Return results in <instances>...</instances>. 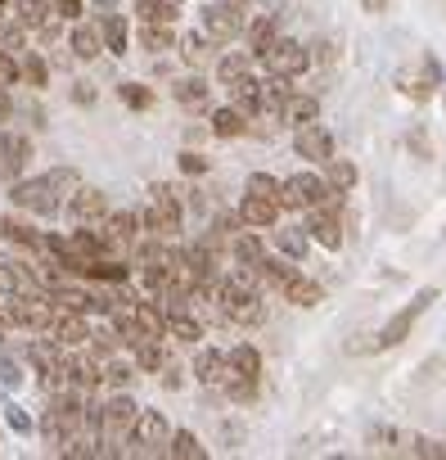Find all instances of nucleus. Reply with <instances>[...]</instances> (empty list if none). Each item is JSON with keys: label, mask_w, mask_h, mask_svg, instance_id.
<instances>
[{"label": "nucleus", "mask_w": 446, "mask_h": 460, "mask_svg": "<svg viewBox=\"0 0 446 460\" xmlns=\"http://www.w3.org/2000/svg\"><path fill=\"white\" fill-rule=\"evenodd\" d=\"M10 10H14V19H19L28 32H37L41 41H55V32H59V14H55L50 0H10Z\"/></svg>", "instance_id": "nucleus-15"}, {"label": "nucleus", "mask_w": 446, "mask_h": 460, "mask_svg": "<svg viewBox=\"0 0 446 460\" xmlns=\"http://www.w3.org/2000/svg\"><path fill=\"white\" fill-rule=\"evenodd\" d=\"M293 149H298V158H307V163L325 167V163L334 158V136H329V127L316 118V122L293 127Z\"/></svg>", "instance_id": "nucleus-12"}, {"label": "nucleus", "mask_w": 446, "mask_h": 460, "mask_svg": "<svg viewBox=\"0 0 446 460\" xmlns=\"http://www.w3.org/2000/svg\"><path fill=\"white\" fill-rule=\"evenodd\" d=\"M180 172H185V176H203V172H207V158L189 149V154H180Z\"/></svg>", "instance_id": "nucleus-41"}, {"label": "nucleus", "mask_w": 446, "mask_h": 460, "mask_svg": "<svg viewBox=\"0 0 446 460\" xmlns=\"http://www.w3.org/2000/svg\"><path fill=\"white\" fill-rule=\"evenodd\" d=\"M244 131H249V113H240L235 104L212 109V136H216V140H240Z\"/></svg>", "instance_id": "nucleus-24"}, {"label": "nucleus", "mask_w": 446, "mask_h": 460, "mask_svg": "<svg viewBox=\"0 0 446 460\" xmlns=\"http://www.w3.org/2000/svg\"><path fill=\"white\" fill-rule=\"evenodd\" d=\"M433 303H437V289L428 285V289H419V294H415L406 307H397V312L383 321V330L374 334V352H388V348H397L401 339H410V330L424 321V312H428Z\"/></svg>", "instance_id": "nucleus-5"}, {"label": "nucleus", "mask_w": 446, "mask_h": 460, "mask_svg": "<svg viewBox=\"0 0 446 460\" xmlns=\"http://www.w3.org/2000/svg\"><path fill=\"white\" fill-rule=\"evenodd\" d=\"M68 46H73V55L77 59H100V50H104V41H100V28H91V23H73V32H68Z\"/></svg>", "instance_id": "nucleus-26"}, {"label": "nucleus", "mask_w": 446, "mask_h": 460, "mask_svg": "<svg viewBox=\"0 0 446 460\" xmlns=\"http://www.w3.org/2000/svg\"><path fill=\"white\" fill-rule=\"evenodd\" d=\"M320 118V100L316 95H289V104L280 109V122H289V127H302V122H316Z\"/></svg>", "instance_id": "nucleus-28"}, {"label": "nucleus", "mask_w": 446, "mask_h": 460, "mask_svg": "<svg viewBox=\"0 0 446 460\" xmlns=\"http://www.w3.org/2000/svg\"><path fill=\"white\" fill-rule=\"evenodd\" d=\"M258 384H262V352L253 343L231 348L226 352V384H221V393H226L231 402H253Z\"/></svg>", "instance_id": "nucleus-4"}, {"label": "nucleus", "mask_w": 446, "mask_h": 460, "mask_svg": "<svg viewBox=\"0 0 446 460\" xmlns=\"http://www.w3.org/2000/svg\"><path fill=\"white\" fill-rule=\"evenodd\" d=\"M118 95H122V104H131V109H149V104H153V91L140 86V82H122Z\"/></svg>", "instance_id": "nucleus-36"}, {"label": "nucleus", "mask_w": 446, "mask_h": 460, "mask_svg": "<svg viewBox=\"0 0 446 460\" xmlns=\"http://www.w3.org/2000/svg\"><path fill=\"white\" fill-rule=\"evenodd\" d=\"M244 190H258V194H271V199H280V181L271 176V172H253L249 181H244ZM284 208V203H280Z\"/></svg>", "instance_id": "nucleus-37"}, {"label": "nucleus", "mask_w": 446, "mask_h": 460, "mask_svg": "<svg viewBox=\"0 0 446 460\" xmlns=\"http://www.w3.org/2000/svg\"><path fill=\"white\" fill-rule=\"evenodd\" d=\"M325 167H329V176H325V181H329V190H334V194H347V190L356 185V167H352L347 158H329Z\"/></svg>", "instance_id": "nucleus-34"}, {"label": "nucleus", "mask_w": 446, "mask_h": 460, "mask_svg": "<svg viewBox=\"0 0 446 460\" xmlns=\"http://www.w3.org/2000/svg\"><path fill=\"white\" fill-rule=\"evenodd\" d=\"M140 226H144V235L171 244L180 235V226H185V208H180V194L171 185H153L149 190V203L140 212Z\"/></svg>", "instance_id": "nucleus-3"}, {"label": "nucleus", "mask_w": 446, "mask_h": 460, "mask_svg": "<svg viewBox=\"0 0 446 460\" xmlns=\"http://www.w3.org/2000/svg\"><path fill=\"white\" fill-rule=\"evenodd\" d=\"M0 330H14L10 325V294H0Z\"/></svg>", "instance_id": "nucleus-43"}, {"label": "nucleus", "mask_w": 446, "mask_h": 460, "mask_svg": "<svg viewBox=\"0 0 446 460\" xmlns=\"http://www.w3.org/2000/svg\"><path fill=\"white\" fill-rule=\"evenodd\" d=\"M5 420H10V429H14V433H32V420H28V411H23V406L5 402Z\"/></svg>", "instance_id": "nucleus-39"}, {"label": "nucleus", "mask_w": 446, "mask_h": 460, "mask_svg": "<svg viewBox=\"0 0 446 460\" xmlns=\"http://www.w3.org/2000/svg\"><path fill=\"white\" fill-rule=\"evenodd\" d=\"M361 5H365V14H388L392 0H361Z\"/></svg>", "instance_id": "nucleus-44"}, {"label": "nucleus", "mask_w": 446, "mask_h": 460, "mask_svg": "<svg viewBox=\"0 0 446 460\" xmlns=\"http://www.w3.org/2000/svg\"><path fill=\"white\" fill-rule=\"evenodd\" d=\"M338 203H343V199H325V203L307 208V235H311L320 249H329V253H338V249H343V221H338Z\"/></svg>", "instance_id": "nucleus-9"}, {"label": "nucleus", "mask_w": 446, "mask_h": 460, "mask_svg": "<svg viewBox=\"0 0 446 460\" xmlns=\"http://www.w3.org/2000/svg\"><path fill=\"white\" fill-rule=\"evenodd\" d=\"M171 95H176V104H180V109L203 113V109H207V100H212V86H207L203 77H180V82L171 86Z\"/></svg>", "instance_id": "nucleus-23"}, {"label": "nucleus", "mask_w": 446, "mask_h": 460, "mask_svg": "<svg viewBox=\"0 0 446 460\" xmlns=\"http://www.w3.org/2000/svg\"><path fill=\"white\" fill-rule=\"evenodd\" d=\"M258 280H262L267 289L284 294V303H293V307H316V303L325 298V289H320L316 280H307L302 267L289 262V258H271V253H267L262 267H258Z\"/></svg>", "instance_id": "nucleus-2"}, {"label": "nucleus", "mask_w": 446, "mask_h": 460, "mask_svg": "<svg viewBox=\"0 0 446 460\" xmlns=\"http://www.w3.org/2000/svg\"><path fill=\"white\" fill-rule=\"evenodd\" d=\"M289 95H293L289 77H275V73H267V82H262V113H267V118H280V109L289 104Z\"/></svg>", "instance_id": "nucleus-27"}, {"label": "nucleus", "mask_w": 446, "mask_h": 460, "mask_svg": "<svg viewBox=\"0 0 446 460\" xmlns=\"http://www.w3.org/2000/svg\"><path fill=\"white\" fill-rule=\"evenodd\" d=\"M131 361L144 370V375H158L171 357H167V348H162V339H144V343H136L131 348Z\"/></svg>", "instance_id": "nucleus-31"}, {"label": "nucleus", "mask_w": 446, "mask_h": 460, "mask_svg": "<svg viewBox=\"0 0 446 460\" xmlns=\"http://www.w3.org/2000/svg\"><path fill=\"white\" fill-rule=\"evenodd\" d=\"M167 456H171V460H207V447H203L189 429H176V433L167 438Z\"/></svg>", "instance_id": "nucleus-33"}, {"label": "nucleus", "mask_w": 446, "mask_h": 460, "mask_svg": "<svg viewBox=\"0 0 446 460\" xmlns=\"http://www.w3.org/2000/svg\"><path fill=\"white\" fill-rule=\"evenodd\" d=\"M14 113V104H10V95H5V86H0V118H10Z\"/></svg>", "instance_id": "nucleus-45"}, {"label": "nucleus", "mask_w": 446, "mask_h": 460, "mask_svg": "<svg viewBox=\"0 0 446 460\" xmlns=\"http://www.w3.org/2000/svg\"><path fill=\"white\" fill-rule=\"evenodd\" d=\"M249 10H240V5H231V0H207L203 5V32L212 37V46H231V41H240L244 37V28H249Z\"/></svg>", "instance_id": "nucleus-6"}, {"label": "nucleus", "mask_w": 446, "mask_h": 460, "mask_svg": "<svg viewBox=\"0 0 446 460\" xmlns=\"http://www.w3.org/2000/svg\"><path fill=\"white\" fill-rule=\"evenodd\" d=\"M77 185H82V172H77V167H50V172H41V176H19L14 190H10V199H14L19 212L55 217V212H64V203H68V194H73Z\"/></svg>", "instance_id": "nucleus-1"}, {"label": "nucleus", "mask_w": 446, "mask_h": 460, "mask_svg": "<svg viewBox=\"0 0 446 460\" xmlns=\"http://www.w3.org/2000/svg\"><path fill=\"white\" fill-rule=\"evenodd\" d=\"M231 258H235V267H244V271L258 276V267L267 258V244L253 235V230H235V235H231Z\"/></svg>", "instance_id": "nucleus-19"}, {"label": "nucleus", "mask_w": 446, "mask_h": 460, "mask_svg": "<svg viewBox=\"0 0 446 460\" xmlns=\"http://www.w3.org/2000/svg\"><path fill=\"white\" fill-rule=\"evenodd\" d=\"M280 199H271V194H258V190H244V199H240V221L244 226H253V230H275L280 226Z\"/></svg>", "instance_id": "nucleus-16"}, {"label": "nucleus", "mask_w": 446, "mask_h": 460, "mask_svg": "<svg viewBox=\"0 0 446 460\" xmlns=\"http://www.w3.org/2000/svg\"><path fill=\"white\" fill-rule=\"evenodd\" d=\"M244 32H249V55H253V59H262V50L280 37V19H275V14H253Z\"/></svg>", "instance_id": "nucleus-22"}, {"label": "nucleus", "mask_w": 446, "mask_h": 460, "mask_svg": "<svg viewBox=\"0 0 446 460\" xmlns=\"http://www.w3.org/2000/svg\"><path fill=\"white\" fill-rule=\"evenodd\" d=\"M325 199H343V194H334L329 181L316 176V172H293L289 181H280V203H284V212H307V208H316V203H325Z\"/></svg>", "instance_id": "nucleus-7"}, {"label": "nucleus", "mask_w": 446, "mask_h": 460, "mask_svg": "<svg viewBox=\"0 0 446 460\" xmlns=\"http://www.w3.org/2000/svg\"><path fill=\"white\" fill-rule=\"evenodd\" d=\"M100 41H104L109 55H127L131 28H127V19H122L118 10H104V14H100Z\"/></svg>", "instance_id": "nucleus-20"}, {"label": "nucleus", "mask_w": 446, "mask_h": 460, "mask_svg": "<svg viewBox=\"0 0 446 460\" xmlns=\"http://www.w3.org/2000/svg\"><path fill=\"white\" fill-rule=\"evenodd\" d=\"M167 438H171V424H167V415L162 411H136V424H131V438H127V447L131 451H140V456H153L158 447H167Z\"/></svg>", "instance_id": "nucleus-10"}, {"label": "nucleus", "mask_w": 446, "mask_h": 460, "mask_svg": "<svg viewBox=\"0 0 446 460\" xmlns=\"http://www.w3.org/2000/svg\"><path fill=\"white\" fill-rule=\"evenodd\" d=\"M0 384H5V388H19V384H23V370H19V361H10L5 352H0Z\"/></svg>", "instance_id": "nucleus-38"}, {"label": "nucleus", "mask_w": 446, "mask_h": 460, "mask_svg": "<svg viewBox=\"0 0 446 460\" xmlns=\"http://www.w3.org/2000/svg\"><path fill=\"white\" fill-rule=\"evenodd\" d=\"M95 5H100V10H113V0H95Z\"/></svg>", "instance_id": "nucleus-47"}, {"label": "nucleus", "mask_w": 446, "mask_h": 460, "mask_svg": "<svg viewBox=\"0 0 446 460\" xmlns=\"http://www.w3.org/2000/svg\"><path fill=\"white\" fill-rule=\"evenodd\" d=\"M19 73H23V82H32V86H46V77H50V68H46V59H41L37 50H28V55H23Z\"/></svg>", "instance_id": "nucleus-35"}, {"label": "nucleus", "mask_w": 446, "mask_h": 460, "mask_svg": "<svg viewBox=\"0 0 446 460\" xmlns=\"http://www.w3.org/2000/svg\"><path fill=\"white\" fill-rule=\"evenodd\" d=\"M100 366H104L100 388H113V393H127V388L136 384V375H140V366H136V361H127V357H118V352H113V357H104Z\"/></svg>", "instance_id": "nucleus-21"}, {"label": "nucleus", "mask_w": 446, "mask_h": 460, "mask_svg": "<svg viewBox=\"0 0 446 460\" xmlns=\"http://www.w3.org/2000/svg\"><path fill=\"white\" fill-rule=\"evenodd\" d=\"M64 208H68V221H73V226H100V221L109 217V194L95 190V185H77Z\"/></svg>", "instance_id": "nucleus-14"}, {"label": "nucleus", "mask_w": 446, "mask_h": 460, "mask_svg": "<svg viewBox=\"0 0 446 460\" xmlns=\"http://www.w3.org/2000/svg\"><path fill=\"white\" fill-rule=\"evenodd\" d=\"M176 5H185V0H176Z\"/></svg>", "instance_id": "nucleus-48"}, {"label": "nucleus", "mask_w": 446, "mask_h": 460, "mask_svg": "<svg viewBox=\"0 0 446 460\" xmlns=\"http://www.w3.org/2000/svg\"><path fill=\"white\" fill-rule=\"evenodd\" d=\"M194 379L203 388H221L226 384V352L221 348H198L194 352Z\"/></svg>", "instance_id": "nucleus-18"}, {"label": "nucleus", "mask_w": 446, "mask_h": 460, "mask_svg": "<svg viewBox=\"0 0 446 460\" xmlns=\"http://www.w3.org/2000/svg\"><path fill=\"white\" fill-rule=\"evenodd\" d=\"M275 249H280L289 262H307V249H311L307 226H280V230H275Z\"/></svg>", "instance_id": "nucleus-25"}, {"label": "nucleus", "mask_w": 446, "mask_h": 460, "mask_svg": "<svg viewBox=\"0 0 446 460\" xmlns=\"http://www.w3.org/2000/svg\"><path fill=\"white\" fill-rule=\"evenodd\" d=\"M41 334H46L50 343H59V348H86V339H91V325H86V316H82V312L55 307Z\"/></svg>", "instance_id": "nucleus-13"}, {"label": "nucleus", "mask_w": 446, "mask_h": 460, "mask_svg": "<svg viewBox=\"0 0 446 460\" xmlns=\"http://www.w3.org/2000/svg\"><path fill=\"white\" fill-rule=\"evenodd\" d=\"M176 46H180V59H185L189 68H203V64L212 59V37H207L203 28H198V32H185Z\"/></svg>", "instance_id": "nucleus-30"}, {"label": "nucleus", "mask_w": 446, "mask_h": 460, "mask_svg": "<svg viewBox=\"0 0 446 460\" xmlns=\"http://www.w3.org/2000/svg\"><path fill=\"white\" fill-rule=\"evenodd\" d=\"M158 375H162V388H180V366H176V361H167Z\"/></svg>", "instance_id": "nucleus-42"}, {"label": "nucleus", "mask_w": 446, "mask_h": 460, "mask_svg": "<svg viewBox=\"0 0 446 460\" xmlns=\"http://www.w3.org/2000/svg\"><path fill=\"white\" fill-rule=\"evenodd\" d=\"M32 163V140L23 131H10V127H0V181H19Z\"/></svg>", "instance_id": "nucleus-11"}, {"label": "nucleus", "mask_w": 446, "mask_h": 460, "mask_svg": "<svg viewBox=\"0 0 446 460\" xmlns=\"http://www.w3.org/2000/svg\"><path fill=\"white\" fill-rule=\"evenodd\" d=\"M267 73H275V77H302L307 68H311V50L302 46V41H293V37H275L267 50H262V59H258Z\"/></svg>", "instance_id": "nucleus-8"}, {"label": "nucleus", "mask_w": 446, "mask_h": 460, "mask_svg": "<svg viewBox=\"0 0 446 460\" xmlns=\"http://www.w3.org/2000/svg\"><path fill=\"white\" fill-rule=\"evenodd\" d=\"M231 5H240V10H249V14H253V10H258V0H231Z\"/></svg>", "instance_id": "nucleus-46"}, {"label": "nucleus", "mask_w": 446, "mask_h": 460, "mask_svg": "<svg viewBox=\"0 0 446 460\" xmlns=\"http://www.w3.org/2000/svg\"><path fill=\"white\" fill-rule=\"evenodd\" d=\"M140 46L153 55L176 50V23H140Z\"/></svg>", "instance_id": "nucleus-32"}, {"label": "nucleus", "mask_w": 446, "mask_h": 460, "mask_svg": "<svg viewBox=\"0 0 446 460\" xmlns=\"http://www.w3.org/2000/svg\"><path fill=\"white\" fill-rule=\"evenodd\" d=\"M249 73H253V55H249V50H231V55L216 59V82H221V86H231V82H240V77H249Z\"/></svg>", "instance_id": "nucleus-29"}, {"label": "nucleus", "mask_w": 446, "mask_h": 460, "mask_svg": "<svg viewBox=\"0 0 446 460\" xmlns=\"http://www.w3.org/2000/svg\"><path fill=\"white\" fill-rule=\"evenodd\" d=\"M0 235H5L10 244H19V249H28V253H37L41 258V244H46V235L32 226V221H23V217H0Z\"/></svg>", "instance_id": "nucleus-17"}, {"label": "nucleus", "mask_w": 446, "mask_h": 460, "mask_svg": "<svg viewBox=\"0 0 446 460\" xmlns=\"http://www.w3.org/2000/svg\"><path fill=\"white\" fill-rule=\"evenodd\" d=\"M50 5H55V14H59L64 23H77V19H82V0H50Z\"/></svg>", "instance_id": "nucleus-40"}]
</instances>
